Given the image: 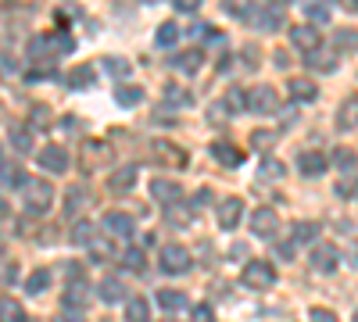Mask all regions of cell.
<instances>
[{"label":"cell","instance_id":"4fadbf2b","mask_svg":"<svg viewBox=\"0 0 358 322\" xmlns=\"http://www.w3.org/2000/svg\"><path fill=\"white\" fill-rule=\"evenodd\" d=\"M326 168H330V161H326V154H322V151H301V154H297V172L308 175V180L322 175Z\"/></svg>","mask_w":358,"mask_h":322},{"label":"cell","instance_id":"7a4b0ae2","mask_svg":"<svg viewBox=\"0 0 358 322\" xmlns=\"http://www.w3.org/2000/svg\"><path fill=\"white\" fill-rule=\"evenodd\" d=\"M22 204H25L33 215L47 212L50 204H54V186H50L47 180H25V183H22Z\"/></svg>","mask_w":358,"mask_h":322},{"label":"cell","instance_id":"74e56055","mask_svg":"<svg viewBox=\"0 0 358 322\" xmlns=\"http://www.w3.org/2000/svg\"><path fill=\"white\" fill-rule=\"evenodd\" d=\"M47 286H50V269H36V272H29V279H25V290H29V294H43Z\"/></svg>","mask_w":358,"mask_h":322},{"label":"cell","instance_id":"f5cc1de1","mask_svg":"<svg viewBox=\"0 0 358 322\" xmlns=\"http://www.w3.org/2000/svg\"><path fill=\"white\" fill-rule=\"evenodd\" d=\"M241 57H248V61H244V68H248V72H255V68H258V47H244V54H241Z\"/></svg>","mask_w":358,"mask_h":322},{"label":"cell","instance_id":"4316f807","mask_svg":"<svg viewBox=\"0 0 358 322\" xmlns=\"http://www.w3.org/2000/svg\"><path fill=\"white\" fill-rule=\"evenodd\" d=\"M165 222H169L172 229H187V226L194 222V215L187 212V204H169V208H165Z\"/></svg>","mask_w":358,"mask_h":322},{"label":"cell","instance_id":"91938a15","mask_svg":"<svg viewBox=\"0 0 358 322\" xmlns=\"http://www.w3.org/2000/svg\"><path fill=\"white\" fill-rule=\"evenodd\" d=\"M4 208H8V204H4V197H0V212H4Z\"/></svg>","mask_w":358,"mask_h":322},{"label":"cell","instance_id":"680465c9","mask_svg":"<svg viewBox=\"0 0 358 322\" xmlns=\"http://www.w3.org/2000/svg\"><path fill=\"white\" fill-rule=\"evenodd\" d=\"M351 265H355V269H358V251H355V261H351Z\"/></svg>","mask_w":358,"mask_h":322},{"label":"cell","instance_id":"db71d44e","mask_svg":"<svg viewBox=\"0 0 358 322\" xmlns=\"http://www.w3.org/2000/svg\"><path fill=\"white\" fill-rule=\"evenodd\" d=\"M172 8H176V11H187V15H194V11L201 8V0H172Z\"/></svg>","mask_w":358,"mask_h":322},{"label":"cell","instance_id":"e575fe53","mask_svg":"<svg viewBox=\"0 0 358 322\" xmlns=\"http://www.w3.org/2000/svg\"><path fill=\"white\" fill-rule=\"evenodd\" d=\"M69 237H72V244H76V247H90V240H94V222H86V219H83V222H76Z\"/></svg>","mask_w":358,"mask_h":322},{"label":"cell","instance_id":"c3c4849f","mask_svg":"<svg viewBox=\"0 0 358 322\" xmlns=\"http://www.w3.org/2000/svg\"><path fill=\"white\" fill-rule=\"evenodd\" d=\"M294 122H297V104H290V108L280 111V126H283V129H290Z\"/></svg>","mask_w":358,"mask_h":322},{"label":"cell","instance_id":"60d3db41","mask_svg":"<svg viewBox=\"0 0 358 322\" xmlns=\"http://www.w3.org/2000/svg\"><path fill=\"white\" fill-rule=\"evenodd\" d=\"M101 65H104V72H111L115 79H122V75H129V61H126V57H115V54H111V57H104Z\"/></svg>","mask_w":358,"mask_h":322},{"label":"cell","instance_id":"f35d334b","mask_svg":"<svg viewBox=\"0 0 358 322\" xmlns=\"http://www.w3.org/2000/svg\"><path fill=\"white\" fill-rule=\"evenodd\" d=\"M158 161H176V165H183L187 161V154L183 151H172V143H155V151H151Z\"/></svg>","mask_w":358,"mask_h":322},{"label":"cell","instance_id":"f6af8a7d","mask_svg":"<svg viewBox=\"0 0 358 322\" xmlns=\"http://www.w3.org/2000/svg\"><path fill=\"white\" fill-rule=\"evenodd\" d=\"M122 265H126V269H133V272H143V269H147V261H143V251L129 247V251L122 254Z\"/></svg>","mask_w":358,"mask_h":322},{"label":"cell","instance_id":"2e32d148","mask_svg":"<svg viewBox=\"0 0 358 322\" xmlns=\"http://www.w3.org/2000/svg\"><path fill=\"white\" fill-rule=\"evenodd\" d=\"M101 222H104V229L111 233V237H133V229H136L133 215H126V212H108Z\"/></svg>","mask_w":358,"mask_h":322},{"label":"cell","instance_id":"d6986e66","mask_svg":"<svg viewBox=\"0 0 358 322\" xmlns=\"http://www.w3.org/2000/svg\"><path fill=\"white\" fill-rule=\"evenodd\" d=\"M8 140H11V147H15V154H33V129L29 126H22V122H15L11 129H8Z\"/></svg>","mask_w":358,"mask_h":322},{"label":"cell","instance_id":"52a82bcc","mask_svg":"<svg viewBox=\"0 0 358 322\" xmlns=\"http://www.w3.org/2000/svg\"><path fill=\"white\" fill-rule=\"evenodd\" d=\"M251 233L262 240H273L276 233H280V215L273 208H255L251 212Z\"/></svg>","mask_w":358,"mask_h":322},{"label":"cell","instance_id":"8992f818","mask_svg":"<svg viewBox=\"0 0 358 322\" xmlns=\"http://www.w3.org/2000/svg\"><path fill=\"white\" fill-rule=\"evenodd\" d=\"M290 43L308 57V54H315V50L322 47V33H319L315 25H308V22H305V25H294V29H290Z\"/></svg>","mask_w":358,"mask_h":322},{"label":"cell","instance_id":"6f0895ef","mask_svg":"<svg viewBox=\"0 0 358 322\" xmlns=\"http://www.w3.org/2000/svg\"><path fill=\"white\" fill-rule=\"evenodd\" d=\"M273 61H276L280 68H287V65H290V61H287V54H283V50H276V54H273Z\"/></svg>","mask_w":358,"mask_h":322},{"label":"cell","instance_id":"8d00e7d4","mask_svg":"<svg viewBox=\"0 0 358 322\" xmlns=\"http://www.w3.org/2000/svg\"><path fill=\"white\" fill-rule=\"evenodd\" d=\"M86 200H90V190H86V186H72V190L65 193V212L72 215V212L86 208Z\"/></svg>","mask_w":358,"mask_h":322},{"label":"cell","instance_id":"ab89813d","mask_svg":"<svg viewBox=\"0 0 358 322\" xmlns=\"http://www.w3.org/2000/svg\"><path fill=\"white\" fill-rule=\"evenodd\" d=\"M334 43L341 47V50H358V33H355V29H337V33H334Z\"/></svg>","mask_w":358,"mask_h":322},{"label":"cell","instance_id":"d6a6232c","mask_svg":"<svg viewBox=\"0 0 358 322\" xmlns=\"http://www.w3.org/2000/svg\"><path fill=\"white\" fill-rule=\"evenodd\" d=\"M0 322H25V308L15 298H0Z\"/></svg>","mask_w":358,"mask_h":322},{"label":"cell","instance_id":"f546056e","mask_svg":"<svg viewBox=\"0 0 358 322\" xmlns=\"http://www.w3.org/2000/svg\"><path fill=\"white\" fill-rule=\"evenodd\" d=\"M155 43H158L162 50L176 47V43H179V25H176V22H162L158 33H155Z\"/></svg>","mask_w":358,"mask_h":322},{"label":"cell","instance_id":"4dcf8cb0","mask_svg":"<svg viewBox=\"0 0 358 322\" xmlns=\"http://www.w3.org/2000/svg\"><path fill=\"white\" fill-rule=\"evenodd\" d=\"M326 161H330V165H337L341 172H355L358 168V154L351 151V147H337L330 158H326Z\"/></svg>","mask_w":358,"mask_h":322},{"label":"cell","instance_id":"9c48e42d","mask_svg":"<svg viewBox=\"0 0 358 322\" xmlns=\"http://www.w3.org/2000/svg\"><path fill=\"white\" fill-rule=\"evenodd\" d=\"M248 108L258 115H273V111H280V94L273 86H255V90H248Z\"/></svg>","mask_w":358,"mask_h":322},{"label":"cell","instance_id":"83f0119b","mask_svg":"<svg viewBox=\"0 0 358 322\" xmlns=\"http://www.w3.org/2000/svg\"><path fill=\"white\" fill-rule=\"evenodd\" d=\"M158 308H165V312H179V308H187V294L183 290H158Z\"/></svg>","mask_w":358,"mask_h":322},{"label":"cell","instance_id":"1f68e13d","mask_svg":"<svg viewBox=\"0 0 358 322\" xmlns=\"http://www.w3.org/2000/svg\"><path fill=\"white\" fill-rule=\"evenodd\" d=\"M315 233H319L315 222H294V226H290V244H312Z\"/></svg>","mask_w":358,"mask_h":322},{"label":"cell","instance_id":"5b68a950","mask_svg":"<svg viewBox=\"0 0 358 322\" xmlns=\"http://www.w3.org/2000/svg\"><path fill=\"white\" fill-rule=\"evenodd\" d=\"M241 279H244L248 290H273L280 276H276V269H273V261H248L244 272H241Z\"/></svg>","mask_w":358,"mask_h":322},{"label":"cell","instance_id":"681fc988","mask_svg":"<svg viewBox=\"0 0 358 322\" xmlns=\"http://www.w3.org/2000/svg\"><path fill=\"white\" fill-rule=\"evenodd\" d=\"M194 322H215L212 305H197V308H194Z\"/></svg>","mask_w":358,"mask_h":322},{"label":"cell","instance_id":"30bf717a","mask_svg":"<svg viewBox=\"0 0 358 322\" xmlns=\"http://www.w3.org/2000/svg\"><path fill=\"white\" fill-rule=\"evenodd\" d=\"M36 161H40V168H43L47 175H62V172L69 168V151L57 147V143H47V147L36 154Z\"/></svg>","mask_w":358,"mask_h":322},{"label":"cell","instance_id":"603a6c76","mask_svg":"<svg viewBox=\"0 0 358 322\" xmlns=\"http://www.w3.org/2000/svg\"><path fill=\"white\" fill-rule=\"evenodd\" d=\"M358 126V94H351L344 104H341V111H337V129H355Z\"/></svg>","mask_w":358,"mask_h":322},{"label":"cell","instance_id":"f907efd6","mask_svg":"<svg viewBox=\"0 0 358 322\" xmlns=\"http://www.w3.org/2000/svg\"><path fill=\"white\" fill-rule=\"evenodd\" d=\"M208 119H212V122H226V119H229L226 104H222V101H219V104H212V108H208Z\"/></svg>","mask_w":358,"mask_h":322},{"label":"cell","instance_id":"11a10c76","mask_svg":"<svg viewBox=\"0 0 358 322\" xmlns=\"http://www.w3.org/2000/svg\"><path fill=\"white\" fill-rule=\"evenodd\" d=\"M57 322H86V319H83L79 312H65V315H62V319H57Z\"/></svg>","mask_w":358,"mask_h":322},{"label":"cell","instance_id":"f1b7e54d","mask_svg":"<svg viewBox=\"0 0 358 322\" xmlns=\"http://www.w3.org/2000/svg\"><path fill=\"white\" fill-rule=\"evenodd\" d=\"M126 322H151V305L143 298H129L126 301Z\"/></svg>","mask_w":358,"mask_h":322},{"label":"cell","instance_id":"484cf974","mask_svg":"<svg viewBox=\"0 0 358 322\" xmlns=\"http://www.w3.org/2000/svg\"><path fill=\"white\" fill-rule=\"evenodd\" d=\"M312 72H337V54H326L322 47L315 54H308V61H305Z\"/></svg>","mask_w":358,"mask_h":322},{"label":"cell","instance_id":"9a60e30c","mask_svg":"<svg viewBox=\"0 0 358 322\" xmlns=\"http://www.w3.org/2000/svg\"><path fill=\"white\" fill-rule=\"evenodd\" d=\"M97 294H101V301H104V305H118V301H129V290H126V283L118 279V276H108V279H101Z\"/></svg>","mask_w":358,"mask_h":322},{"label":"cell","instance_id":"b9f144b4","mask_svg":"<svg viewBox=\"0 0 358 322\" xmlns=\"http://www.w3.org/2000/svg\"><path fill=\"white\" fill-rule=\"evenodd\" d=\"M258 175H262V180H283V161L265 158V161L258 165Z\"/></svg>","mask_w":358,"mask_h":322},{"label":"cell","instance_id":"3957f363","mask_svg":"<svg viewBox=\"0 0 358 322\" xmlns=\"http://www.w3.org/2000/svg\"><path fill=\"white\" fill-rule=\"evenodd\" d=\"M283 18H287V11H283V4H255V8H244V22L248 25H255V29H262V33H273V29H280L283 25Z\"/></svg>","mask_w":358,"mask_h":322},{"label":"cell","instance_id":"94428289","mask_svg":"<svg viewBox=\"0 0 358 322\" xmlns=\"http://www.w3.org/2000/svg\"><path fill=\"white\" fill-rule=\"evenodd\" d=\"M351 322H358V308H355V319H351Z\"/></svg>","mask_w":358,"mask_h":322},{"label":"cell","instance_id":"d4e9b609","mask_svg":"<svg viewBox=\"0 0 358 322\" xmlns=\"http://www.w3.org/2000/svg\"><path fill=\"white\" fill-rule=\"evenodd\" d=\"M162 101H165V104H172V108H190V104H194V94H190V90H183L179 82H169L165 90H162Z\"/></svg>","mask_w":358,"mask_h":322},{"label":"cell","instance_id":"ee69618b","mask_svg":"<svg viewBox=\"0 0 358 322\" xmlns=\"http://www.w3.org/2000/svg\"><path fill=\"white\" fill-rule=\"evenodd\" d=\"M90 254H94V261H108V258H115V247H111V240H90Z\"/></svg>","mask_w":358,"mask_h":322},{"label":"cell","instance_id":"5bb4252c","mask_svg":"<svg viewBox=\"0 0 358 322\" xmlns=\"http://www.w3.org/2000/svg\"><path fill=\"white\" fill-rule=\"evenodd\" d=\"M62 305H65V312H79V315H83V308L90 305V286H86L83 279L69 283V290H65V298H62Z\"/></svg>","mask_w":358,"mask_h":322},{"label":"cell","instance_id":"7402d4cb","mask_svg":"<svg viewBox=\"0 0 358 322\" xmlns=\"http://www.w3.org/2000/svg\"><path fill=\"white\" fill-rule=\"evenodd\" d=\"M133 186H136V165L118 168L111 180H108V190H111V193H126V190H133Z\"/></svg>","mask_w":358,"mask_h":322},{"label":"cell","instance_id":"7dc6e473","mask_svg":"<svg viewBox=\"0 0 358 322\" xmlns=\"http://www.w3.org/2000/svg\"><path fill=\"white\" fill-rule=\"evenodd\" d=\"M4 168V165H0ZM22 183H25V172L22 168H4V186H18L22 190Z\"/></svg>","mask_w":358,"mask_h":322},{"label":"cell","instance_id":"d590c367","mask_svg":"<svg viewBox=\"0 0 358 322\" xmlns=\"http://www.w3.org/2000/svg\"><path fill=\"white\" fill-rule=\"evenodd\" d=\"M115 101L122 104V108H136V104L143 101V90H140V86H118V90H115Z\"/></svg>","mask_w":358,"mask_h":322},{"label":"cell","instance_id":"277c9868","mask_svg":"<svg viewBox=\"0 0 358 322\" xmlns=\"http://www.w3.org/2000/svg\"><path fill=\"white\" fill-rule=\"evenodd\" d=\"M158 265H162V272H169V276H183V272H190L194 258H190V251H187L183 244H165V247L158 251Z\"/></svg>","mask_w":358,"mask_h":322},{"label":"cell","instance_id":"44dd1931","mask_svg":"<svg viewBox=\"0 0 358 322\" xmlns=\"http://www.w3.org/2000/svg\"><path fill=\"white\" fill-rule=\"evenodd\" d=\"M176 72H183V75H194L201 65H204V54L201 50H187V54H176L172 61H169Z\"/></svg>","mask_w":358,"mask_h":322},{"label":"cell","instance_id":"7bdbcfd3","mask_svg":"<svg viewBox=\"0 0 358 322\" xmlns=\"http://www.w3.org/2000/svg\"><path fill=\"white\" fill-rule=\"evenodd\" d=\"M222 104H226L229 115H233V111H244V108H248V94H244V90H226Z\"/></svg>","mask_w":358,"mask_h":322},{"label":"cell","instance_id":"8fae6325","mask_svg":"<svg viewBox=\"0 0 358 322\" xmlns=\"http://www.w3.org/2000/svg\"><path fill=\"white\" fill-rule=\"evenodd\" d=\"M312 269L315 272H337V265H341V251L334 247V244H315V251H312Z\"/></svg>","mask_w":358,"mask_h":322},{"label":"cell","instance_id":"e0dca14e","mask_svg":"<svg viewBox=\"0 0 358 322\" xmlns=\"http://www.w3.org/2000/svg\"><path fill=\"white\" fill-rule=\"evenodd\" d=\"M104 161H111V147H108V143H94V140L83 143V168L86 172H94Z\"/></svg>","mask_w":358,"mask_h":322},{"label":"cell","instance_id":"ba28073f","mask_svg":"<svg viewBox=\"0 0 358 322\" xmlns=\"http://www.w3.org/2000/svg\"><path fill=\"white\" fill-rule=\"evenodd\" d=\"M151 197L162 204V208H169V204L183 200V186H179L176 180H169V175H155L151 180Z\"/></svg>","mask_w":358,"mask_h":322},{"label":"cell","instance_id":"6125c7cd","mask_svg":"<svg viewBox=\"0 0 358 322\" xmlns=\"http://www.w3.org/2000/svg\"><path fill=\"white\" fill-rule=\"evenodd\" d=\"M165 322H172V319H165Z\"/></svg>","mask_w":358,"mask_h":322},{"label":"cell","instance_id":"6da1fadb","mask_svg":"<svg viewBox=\"0 0 358 322\" xmlns=\"http://www.w3.org/2000/svg\"><path fill=\"white\" fill-rule=\"evenodd\" d=\"M72 50H76V40L65 36V33H43V36L29 40V54L43 57V61H54L57 54H72Z\"/></svg>","mask_w":358,"mask_h":322},{"label":"cell","instance_id":"cb8c5ba5","mask_svg":"<svg viewBox=\"0 0 358 322\" xmlns=\"http://www.w3.org/2000/svg\"><path fill=\"white\" fill-rule=\"evenodd\" d=\"M94 79H97V68L94 65H79V68L69 72V90H90Z\"/></svg>","mask_w":358,"mask_h":322},{"label":"cell","instance_id":"bcb514c9","mask_svg":"<svg viewBox=\"0 0 358 322\" xmlns=\"http://www.w3.org/2000/svg\"><path fill=\"white\" fill-rule=\"evenodd\" d=\"M276 143V133H268V129H255L251 133V147H258V151H268Z\"/></svg>","mask_w":358,"mask_h":322},{"label":"cell","instance_id":"836d02e7","mask_svg":"<svg viewBox=\"0 0 358 322\" xmlns=\"http://www.w3.org/2000/svg\"><path fill=\"white\" fill-rule=\"evenodd\" d=\"M305 18H308V25H330L334 8L330 4H305Z\"/></svg>","mask_w":358,"mask_h":322},{"label":"cell","instance_id":"ac0fdd59","mask_svg":"<svg viewBox=\"0 0 358 322\" xmlns=\"http://www.w3.org/2000/svg\"><path fill=\"white\" fill-rule=\"evenodd\" d=\"M212 158H215L219 165H226V168H236V165L244 161V151L233 147V143H226V140H215V143H212Z\"/></svg>","mask_w":358,"mask_h":322},{"label":"cell","instance_id":"816d5d0a","mask_svg":"<svg viewBox=\"0 0 358 322\" xmlns=\"http://www.w3.org/2000/svg\"><path fill=\"white\" fill-rule=\"evenodd\" d=\"M308 319H312V322H337V315H334L330 308H312Z\"/></svg>","mask_w":358,"mask_h":322},{"label":"cell","instance_id":"7c38bea8","mask_svg":"<svg viewBox=\"0 0 358 322\" xmlns=\"http://www.w3.org/2000/svg\"><path fill=\"white\" fill-rule=\"evenodd\" d=\"M241 215H244V200L241 197H226L222 204H219V212H215V219H219V229H236L241 226Z\"/></svg>","mask_w":358,"mask_h":322},{"label":"cell","instance_id":"9f6ffc18","mask_svg":"<svg viewBox=\"0 0 358 322\" xmlns=\"http://www.w3.org/2000/svg\"><path fill=\"white\" fill-rule=\"evenodd\" d=\"M194 200H197V208H201V204L212 200V190H197V197H194Z\"/></svg>","mask_w":358,"mask_h":322},{"label":"cell","instance_id":"ffe728a7","mask_svg":"<svg viewBox=\"0 0 358 322\" xmlns=\"http://www.w3.org/2000/svg\"><path fill=\"white\" fill-rule=\"evenodd\" d=\"M287 90H290V101H294V104H312V101L319 97V86L308 82V79H290Z\"/></svg>","mask_w":358,"mask_h":322}]
</instances>
